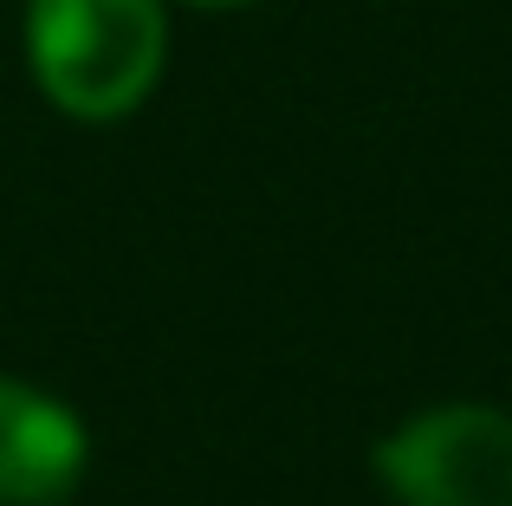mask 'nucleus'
Here are the masks:
<instances>
[{
    "label": "nucleus",
    "mask_w": 512,
    "mask_h": 506,
    "mask_svg": "<svg viewBox=\"0 0 512 506\" xmlns=\"http://www.w3.org/2000/svg\"><path fill=\"white\" fill-rule=\"evenodd\" d=\"M169 20L163 0H33L26 65L65 117L117 124L163 78Z\"/></svg>",
    "instance_id": "f257e3e1"
},
{
    "label": "nucleus",
    "mask_w": 512,
    "mask_h": 506,
    "mask_svg": "<svg viewBox=\"0 0 512 506\" xmlns=\"http://www.w3.org/2000/svg\"><path fill=\"white\" fill-rule=\"evenodd\" d=\"M91 435L59 396L0 377V506H52L85 474Z\"/></svg>",
    "instance_id": "7ed1b4c3"
},
{
    "label": "nucleus",
    "mask_w": 512,
    "mask_h": 506,
    "mask_svg": "<svg viewBox=\"0 0 512 506\" xmlns=\"http://www.w3.org/2000/svg\"><path fill=\"white\" fill-rule=\"evenodd\" d=\"M376 481L396 506H512V416L448 403L376 442Z\"/></svg>",
    "instance_id": "f03ea898"
},
{
    "label": "nucleus",
    "mask_w": 512,
    "mask_h": 506,
    "mask_svg": "<svg viewBox=\"0 0 512 506\" xmlns=\"http://www.w3.org/2000/svg\"><path fill=\"white\" fill-rule=\"evenodd\" d=\"M195 7H247V0H195Z\"/></svg>",
    "instance_id": "20e7f679"
}]
</instances>
